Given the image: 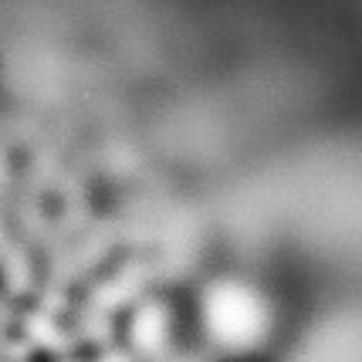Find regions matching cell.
Returning <instances> with one entry per match:
<instances>
[{"mask_svg":"<svg viewBox=\"0 0 362 362\" xmlns=\"http://www.w3.org/2000/svg\"><path fill=\"white\" fill-rule=\"evenodd\" d=\"M200 329L221 356H257L274 335V305L254 281L221 278L200 298Z\"/></svg>","mask_w":362,"mask_h":362,"instance_id":"6da1fadb","label":"cell"}]
</instances>
